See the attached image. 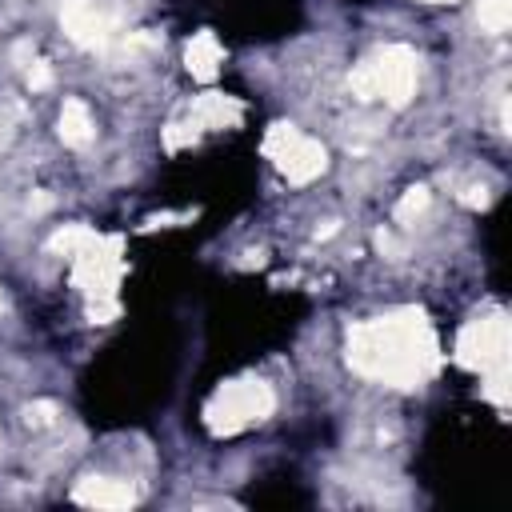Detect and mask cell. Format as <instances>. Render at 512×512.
<instances>
[{
	"mask_svg": "<svg viewBox=\"0 0 512 512\" xmlns=\"http://www.w3.org/2000/svg\"><path fill=\"white\" fill-rule=\"evenodd\" d=\"M348 364L364 380L392 384V388H416L440 364L436 332L416 308L364 320L348 336Z\"/></svg>",
	"mask_w": 512,
	"mask_h": 512,
	"instance_id": "cell-1",
	"label": "cell"
},
{
	"mask_svg": "<svg viewBox=\"0 0 512 512\" xmlns=\"http://www.w3.org/2000/svg\"><path fill=\"white\" fill-rule=\"evenodd\" d=\"M264 152L276 160V168H280L292 184H308V180H316V176L328 168L324 148H320L312 136H304L300 128H292V124H276V128L264 136Z\"/></svg>",
	"mask_w": 512,
	"mask_h": 512,
	"instance_id": "cell-5",
	"label": "cell"
},
{
	"mask_svg": "<svg viewBox=\"0 0 512 512\" xmlns=\"http://www.w3.org/2000/svg\"><path fill=\"white\" fill-rule=\"evenodd\" d=\"M60 24L80 48H104L112 40V24L92 0H68L60 12Z\"/></svg>",
	"mask_w": 512,
	"mask_h": 512,
	"instance_id": "cell-6",
	"label": "cell"
},
{
	"mask_svg": "<svg viewBox=\"0 0 512 512\" xmlns=\"http://www.w3.org/2000/svg\"><path fill=\"white\" fill-rule=\"evenodd\" d=\"M352 92L360 100H384L392 108H404L416 92V52L404 44H388L356 64Z\"/></svg>",
	"mask_w": 512,
	"mask_h": 512,
	"instance_id": "cell-2",
	"label": "cell"
},
{
	"mask_svg": "<svg viewBox=\"0 0 512 512\" xmlns=\"http://www.w3.org/2000/svg\"><path fill=\"white\" fill-rule=\"evenodd\" d=\"M184 60H188V72H192L196 80H212V76L220 72L224 48L216 44V36H212V32H196V36H192V44H188V52H184Z\"/></svg>",
	"mask_w": 512,
	"mask_h": 512,
	"instance_id": "cell-10",
	"label": "cell"
},
{
	"mask_svg": "<svg viewBox=\"0 0 512 512\" xmlns=\"http://www.w3.org/2000/svg\"><path fill=\"white\" fill-rule=\"evenodd\" d=\"M272 408H276V396L264 380H232V384L216 388V396L204 408V420L216 436H232L248 424L268 420Z\"/></svg>",
	"mask_w": 512,
	"mask_h": 512,
	"instance_id": "cell-4",
	"label": "cell"
},
{
	"mask_svg": "<svg viewBox=\"0 0 512 512\" xmlns=\"http://www.w3.org/2000/svg\"><path fill=\"white\" fill-rule=\"evenodd\" d=\"M92 136H96V124H92L88 104L68 96L64 108H60V140L72 144V148H84V144H92Z\"/></svg>",
	"mask_w": 512,
	"mask_h": 512,
	"instance_id": "cell-9",
	"label": "cell"
},
{
	"mask_svg": "<svg viewBox=\"0 0 512 512\" xmlns=\"http://www.w3.org/2000/svg\"><path fill=\"white\" fill-rule=\"evenodd\" d=\"M28 84H32V92H44V88L52 84V68H48V64H32V72H28Z\"/></svg>",
	"mask_w": 512,
	"mask_h": 512,
	"instance_id": "cell-13",
	"label": "cell"
},
{
	"mask_svg": "<svg viewBox=\"0 0 512 512\" xmlns=\"http://www.w3.org/2000/svg\"><path fill=\"white\" fill-rule=\"evenodd\" d=\"M464 204H468V208H484V204H488V188H468Z\"/></svg>",
	"mask_w": 512,
	"mask_h": 512,
	"instance_id": "cell-15",
	"label": "cell"
},
{
	"mask_svg": "<svg viewBox=\"0 0 512 512\" xmlns=\"http://www.w3.org/2000/svg\"><path fill=\"white\" fill-rule=\"evenodd\" d=\"M428 4H444V0H428Z\"/></svg>",
	"mask_w": 512,
	"mask_h": 512,
	"instance_id": "cell-16",
	"label": "cell"
},
{
	"mask_svg": "<svg viewBox=\"0 0 512 512\" xmlns=\"http://www.w3.org/2000/svg\"><path fill=\"white\" fill-rule=\"evenodd\" d=\"M24 416H28V424H52V416H56V404H32Z\"/></svg>",
	"mask_w": 512,
	"mask_h": 512,
	"instance_id": "cell-14",
	"label": "cell"
},
{
	"mask_svg": "<svg viewBox=\"0 0 512 512\" xmlns=\"http://www.w3.org/2000/svg\"><path fill=\"white\" fill-rule=\"evenodd\" d=\"M76 500H80V504H92V508H128V504H136V492H132L124 480L88 476V480L76 488Z\"/></svg>",
	"mask_w": 512,
	"mask_h": 512,
	"instance_id": "cell-7",
	"label": "cell"
},
{
	"mask_svg": "<svg viewBox=\"0 0 512 512\" xmlns=\"http://www.w3.org/2000/svg\"><path fill=\"white\" fill-rule=\"evenodd\" d=\"M512 16V0H480V24L488 32H504Z\"/></svg>",
	"mask_w": 512,
	"mask_h": 512,
	"instance_id": "cell-11",
	"label": "cell"
},
{
	"mask_svg": "<svg viewBox=\"0 0 512 512\" xmlns=\"http://www.w3.org/2000/svg\"><path fill=\"white\" fill-rule=\"evenodd\" d=\"M424 208H428V188H408L396 204V224H412Z\"/></svg>",
	"mask_w": 512,
	"mask_h": 512,
	"instance_id": "cell-12",
	"label": "cell"
},
{
	"mask_svg": "<svg viewBox=\"0 0 512 512\" xmlns=\"http://www.w3.org/2000/svg\"><path fill=\"white\" fill-rule=\"evenodd\" d=\"M456 360L484 372L492 384V396L504 400V376H508V320L500 312L464 324L456 340Z\"/></svg>",
	"mask_w": 512,
	"mask_h": 512,
	"instance_id": "cell-3",
	"label": "cell"
},
{
	"mask_svg": "<svg viewBox=\"0 0 512 512\" xmlns=\"http://www.w3.org/2000/svg\"><path fill=\"white\" fill-rule=\"evenodd\" d=\"M240 120V100L220 96V92H204L192 100V124L200 128H228Z\"/></svg>",
	"mask_w": 512,
	"mask_h": 512,
	"instance_id": "cell-8",
	"label": "cell"
}]
</instances>
